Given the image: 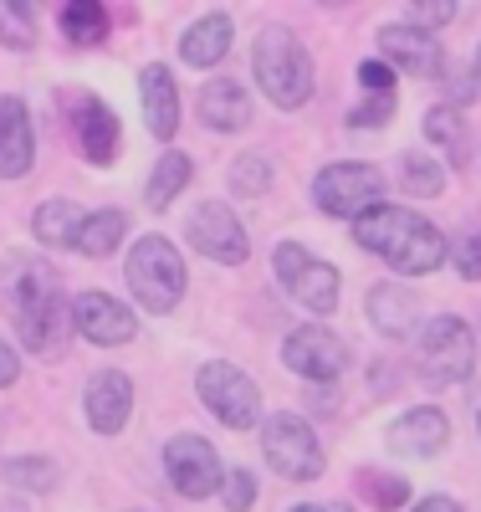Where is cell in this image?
<instances>
[{"label": "cell", "mask_w": 481, "mask_h": 512, "mask_svg": "<svg viewBox=\"0 0 481 512\" xmlns=\"http://www.w3.org/2000/svg\"><path fill=\"white\" fill-rule=\"evenodd\" d=\"M0 313L11 318V328H21V344L36 354H62L77 333L62 277L36 251H11L0 262Z\"/></svg>", "instance_id": "cell-1"}, {"label": "cell", "mask_w": 481, "mask_h": 512, "mask_svg": "<svg viewBox=\"0 0 481 512\" xmlns=\"http://www.w3.org/2000/svg\"><path fill=\"white\" fill-rule=\"evenodd\" d=\"M354 241L369 251V256H379V262H389L395 272H405V277H425V272H435L446 262V251H451V241L435 231L420 210H410V205H374L369 216H359L354 221Z\"/></svg>", "instance_id": "cell-2"}, {"label": "cell", "mask_w": 481, "mask_h": 512, "mask_svg": "<svg viewBox=\"0 0 481 512\" xmlns=\"http://www.w3.org/2000/svg\"><path fill=\"white\" fill-rule=\"evenodd\" d=\"M251 72L277 108H302L313 98V57L287 26H261L251 47Z\"/></svg>", "instance_id": "cell-3"}, {"label": "cell", "mask_w": 481, "mask_h": 512, "mask_svg": "<svg viewBox=\"0 0 481 512\" xmlns=\"http://www.w3.org/2000/svg\"><path fill=\"white\" fill-rule=\"evenodd\" d=\"M128 287H134V297L149 308V313H169L174 303L185 297V256L174 251V241L164 236H139L134 246H128Z\"/></svg>", "instance_id": "cell-4"}, {"label": "cell", "mask_w": 481, "mask_h": 512, "mask_svg": "<svg viewBox=\"0 0 481 512\" xmlns=\"http://www.w3.org/2000/svg\"><path fill=\"white\" fill-rule=\"evenodd\" d=\"M195 395L205 400V410L226 425V431H251L261 420V390L256 379L226 359H210L195 369Z\"/></svg>", "instance_id": "cell-5"}, {"label": "cell", "mask_w": 481, "mask_h": 512, "mask_svg": "<svg viewBox=\"0 0 481 512\" xmlns=\"http://www.w3.org/2000/svg\"><path fill=\"white\" fill-rule=\"evenodd\" d=\"M272 272H277V282H282L308 313H323V318H328V313L338 308V292H343L338 267L323 262V256H313L302 241H282V246L272 251Z\"/></svg>", "instance_id": "cell-6"}, {"label": "cell", "mask_w": 481, "mask_h": 512, "mask_svg": "<svg viewBox=\"0 0 481 512\" xmlns=\"http://www.w3.org/2000/svg\"><path fill=\"white\" fill-rule=\"evenodd\" d=\"M261 451H267L272 472L287 482H313L323 472V446L313 436V425L292 410H277L261 420Z\"/></svg>", "instance_id": "cell-7"}, {"label": "cell", "mask_w": 481, "mask_h": 512, "mask_svg": "<svg viewBox=\"0 0 481 512\" xmlns=\"http://www.w3.org/2000/svg\"><path fill=\"white\" fill-rule=\"evenodd\" d=\"M415 338H420V374L430 384H466L471 379V369H476V338H471L466 318L441 313V318H430Z\"/></svg>", "instance_id": "cell-8"}, {"label": "cell", "mask_w": 481, "mask_h": 512, "mask_svg": "<svg viewBox=\"0 0 481 512\" xmlns=\"http://www.w3.org/2000/svg\"><path fill=\"white\" fill-rule=\"evenodd\" d=\"M313 200H318L323 216L359 221L384 200V175L374 164H354V159L328 164V169H318V180H313Z\"/></svg>", "instance_id": "cell-9"}, {"label": "cell", "mask_w": 481, "mask_h": 512, "mask_svg": "<svg viewBox=\"0 0 481 512\" xmlns=\"http://www.w3.org/2000/svg\"><path fill=\"white\" fill-rule=\"evenodd\" d=\"M164 477H169V487L180 497L205 502V497L221 492L226 466H221V451H215L205 436L185 431V436H169V446H164Z\"/></svg>", "instance_id": "cell-10"}, {"label": "cell", "mask_w": 481, "mask_h": 512, "mask_svg": "<svg viewBox=\"0 0 481 512\" xmlns=\"http://www.w3.org/2000/svg\"><path fill=\"white\" fill-rule=\"evenodd\" d=\"M185 236L210 256V262H221V267H241L246 256H251V241H246L241 216H236L231 205H221V200H205L200 210H190Z\"/></svg>", "instance_id": "cell-11"}, {"label": "cell", "mask_w": 481, "mask_h": 512, "mask_svg": "<svg viewBox=\"0 0 481 512\" xmlns=\"http://www.w3.org/2000/svg\"><path fill=\"white\" fill-rule=\"evenodd\" d=\"M282 364H287L292 374H302V379L333 384V379L348 369V344H343L333 328L308 323V328H292V333L282 338Z\"/></svg>", "instance_id": "cell-12"}, {"label": "cell", "mask_w": 481, "mask_h": 512, "mask_svg": "<svg viewBox=\"0 0 481 512\" xmlns=\"http://www.w3.org/2000/svg\"><path fill=\"white\" fill-rule=\"evenodd\" d=\"M72 328L87 338V344H98V349H118V344H128V338L139 333L134 313H128L118 297H108V292L72 297Z\"/></svg>", "instance_id": "cell-13"}, {"label": "cell", "mask_w": 481, "mask_h": 512, "mask_svg": "<svg viewBox=\"0 0 481 512\" xmlns=\"http://www.w3.org/2000/svg\"><path fill=\"white\" fill-rule=\"evenodd\" d=\"M82 410H87V425H93L98 436H118L128 425V415H134V379L123 369H98L87 379Z\"/></svg>", "instance_id": "cell-14"}, {"label": "cell", "mask_w": 481, "mask_h": 512, "mask_svg": "<svg viewBox=\"0 0 481 512\" xmlns=\"http://www.w3.org/2000/svg\"><path fill=\"white\" fill-rule=\"evenodd\" d=\"M379 52H384L389 67H405L410 77H441V72L451 67L446 52H441V41L425 36V31H415V26H405V21L379 26Z\"/></svg>", "instance_id": "cell-15"}, {"label": "cell", "mask_w": 481, "mask_h": 512, "mask_svg": "<svg viewBox=\"0 0 481 512\" xmlns=\"http://www.w3.org/2000/svg\"><path fill=\"white\" fill-rule=\"evenodd\" d=\"M72 123H77V149L87 154V164H108L118 154V113L93 98V93H77L72 98Z\"/></svg>", "instance_id": "cell-16"}, {"label": "cell", "mask_w": 481, "mask_h": 512, "mask_svg": "<svg viewBox=\"0 0 481 512\" xmlns=\"http://www.w3.org/2000/svg\"><path fill=\"white\" fill-rule=\"evenodd\" d=\"M364 308H369V323L384 338H415L420 333V297L400 282H374Z\"/></svg>", "instance_id": "cell-17"}, {"label": "cell", "mask_w": 481, "mask_h": 512, "mask_svg": "<svg viewBox=\"0 0 481 512\" xmlns=\"http://www.w3.org/2000/svg\"><path fill=\"white\" fill-rule=\"evenodd\" d=\"M384 441L395 451H410V456H435V451H446V441H451V420H446V410L420 405V410H405L400 420H389Z\"/></svg>", "instance_id": "cell-18"}, {"label": "cell", "mask_w": 481, "mask_h": 512, "mask_svg": "<svg viewBox=\"0 0 481 512\" xmlns=\"http://www.w3.org/2000/svg\"><path fill=\"white\" fill-rule=\"evenodd\" d=\"M36 159V128L21 98H0V180H21Z\"/></svg>", "instance_id": "cell-19"}, {"label": "cell", "mask_w": 481, "mask_h": 512, "mask_svg": "<svg viewBox=\"0 0 481 512\" xmlns=\"http://www.w3.org/2000/svg\"><path fill=\"white\" fill-rule=\"evenodd\" d=\"M139 103H144V123L154 139H174L180 128V93H174V72L164 62H149L139 72Z\"/></svg>", "instance_id": "cell-20"}, {"label": "cell", "mask_w": 481, "mask_h": 512, "mask_svg": "<svg viewBox=\"0 0 481 512\" xmlns=\"http://www.w3.org/2000/svg\"><path fill=\"white\" fill-rule=\"evenodd\" d=\"M200 118L215 128V134H236L241 123H251V93L236 77H215L200 88Z\"/></svg>", "instance_id": "cell-21"}, {"label": "cell", "mask_w": 481, "mask_h": 512, "mask_svg": "<svg viewBox=\"0 0 481 512\" xmlns=\"http://www.w3.org/2000/svg\"><path fill=\"white\" fill-rule=\"evenodd\" d=\"M231 36H236L231 16H226V11H210V16H200V21L185 31L180 57H185L190 67H215V62L231 52Z\"/></svg>", "instance_id": "cell-22"}, {"label": "cell", "mask_w": 481, "mask_h": 512, "mask_svg": "<svg viewBox=\"0 0 481 512\" xmlns=\"http://www.w3.org/2000/svg\"><path fill=\"white\" fill-rule=\"evenodd\" d=\"M190 175H195L190 154H180V149L159 154L154 175H149V185H144V200H149V210H164V205H174V195H180V190L190 185Z\"/></svg>", "instance_id": "cell-23"}, {"label": "cell", "mask_w": 481, "mask_h": 512, "mask_svg": "<svg viewBox=\"0 0 481 512\" xmlns=\"http://www.w3.org/2000/svg\"><path fill=\"white\" fill-rule=\"evenodd\" d=\"M31 231H36V241H41V246H77L82 210H77L72 200H47V205H36Z\"/></svg>", "instance_id": "cell-24"}, {"label": "cell", "mask_w": 481, "mask_h": 512, "mask_svg": "<svg viewBox=\"0 0 481 512\" xmlns=\"http://www.w3.org/2000/svg\"><path fill=\"white\" fill-rule=\"evenodd\" d=\"M128 231V216L123 210H93V216H82V231H77V251L82 256H113L118 241Z\"/></svg>", "instance_id": "cell-25"}, {"label": "cell", "mask_w": 481, "mask_h": 512, "mask_svg": "<svg viewBox=\"0 0 481 512\" xmlns=\"http://www.w3.org/2000/svg\"><path fill=\"white\" fill-rule=\"evenodd\" d=\"M62 31H67V41H77V47H98V41L108 36V11L98 6V0H72V6H62Z\"/></svg>", "instance_id": "cell-26"}, {"label": "cell", "mask_w": 481, "mask_h": 512, "mask_svg": "<svg viewBox=\"0 0 481 512\" xmlns=\"http://www.w3.org/2000/svg\"><path fill=\"white\" fill-rule=\"evenodd\" d=\"M0 477H6L16 492H52L62 482L57 461H47V456H11L6 466H0Z\"/></svg>", "instance_id": "cell-27"}, {"label": "cell", "mask_w": 481, "mask_h": 512, "mask_svg": "<svg viewBox=\"0 0 481 512\" xmlns=\"http://www.w3.org/2000/svg\"><path fill=\"white\" fill-rule=\"evenodd\" d=\"M425 139H430L435 149H446L451 164L466 159V123H461L456 108H441V103H435V108L425 113Z\"/></svg>", "instance_id": "cell-28"}, {"label": "cell", "mask_w": 481, "mask_h": 512, "mask_svg": "<svg viewBox=\"0 0 481 512\" xmlns=\"http://www.w3.org/2000/svg\"><path fill=\"white\" fill-rule=\"evenodd\" d=\"M400 185H405V195H441L446 190V164H435L430 154H420V149H410V154H400Z\"/></svg>", "instance_id": "cell-29"}, {"label": "cell", "mask_w": 481, "mask_h": 512, "mask_svg": "<svg viewBox=\"0 0 481 512\" xmlns=\"http://www.w3.org/2000/svg\"><path fill=\"white\" fill-rule=\"evenodd\" d=\"M0 41H6L11 52L36 47V6L31 0H0Z\"/></svg>", "instance_id": "cell-30"}, {"label": "cell", "mask_w": 481, "mask_h": 512, "mask_svg": "<svg viewBox=\"0 0 481 512\" xmlns=\"http://www.w3.org/2000/svg\"><path fill=\"white\" fill-rule=\"evenodd\" d=\"M231 190L241 200H256V195H267L272 190V159L267 154H241L231 164Z\"/></svg>", "instance_id": "cell-31"}, {"label": "cell", "mask_w": 481, "mask_h": 512, "mask_svg": "<svg viewBox=\"0 0 481 512\" xmlns=\"http://www.w3.org/2000/svg\"><path fill=\"white\" fill-rule=\"evenodd\" d=\"M359 487H364V497H369L374 507H384V512L405 507V497H410V482H405V477H384V472H359Z\"/></svg>", "instance_id": "cell-32"}, {"label": "cell", "mask_w": 481, "mask_h": 512, "mask_svg": "<svg viewBox=\"0 0 481 512\" xmlns=\"http://www.w3.org/2000/svg\"><path fill=\"white\" fill-rule=\"evenodd\" d=\"M451 262H456V272L466 277V282H481V226H466L456 241H451Z\"/></svg>", "instance_id": "cell-33"}, {"label": "cell", "mask_w": 481, "mask_h": 512, "mask_svg": "<svg viewBox=\"0 0 481 512\" xmlns=\"http://www.w3.org/2000/svg\"><path fill=\"white\" fill-rule=\"evenodd\" d=\"M451 21H456L451 0H420V6H405V26H415V31H425V36H435V31L451 26Z\"/></svg>", "instance_id": "cell-34"}, {"label": "cell", "mask_w": 481, "mask_h": 512, "mask_svg": "<svg viewBox=\"0 0 481 512\" xmlns=\"http://www.w3.org/2000/svg\"><path fill=\"white\" fill-rule=\"evenodd\" d=\"M221 487H226V507H231V512H246V507L256 502V477L246 472V466L226 472V482H221Z\"/></svg>", "instance_id": "cell-35"}, {"label": "cell", "mask_w": 481, "mask_h": 512, "mask_svg": "<svg viewBox=\"0 0 481 512\" xmlns=\"http://www.w3.org/2000/svg\"><path fill=\"white\" fill-rule=\"evenodd\" d=\"M395 93H379V98H364L359 108H354V128H379V123H389L395 118Z\"/></svg>", "instance_id": "cell-36"}, {"label": "cell", "mask_w": 481, "mask_h": 512, "mask_svg": "<svg viewBox=\"0 0 481 512\" xmlns=\"http://www.w3.org/2000/svg\"><path fill=\"white\" fill-rule=\"evenodd\" d=\"M359 88H364L369 98L395 93V67H389L384 57H379V62H359Z\"/></svg>", "instance_id": "cell-37"}, {"label": "cell", "mask_w": 481, "mask_h": 512, "mask_svg": "<svg viewBox=\"0 0 481 512\" xmlns=\"http://www.w3.org/2000/svg\"><path fill=\"white\" fill-rule=\"evenodd\" d=\"M16 374H21V359H16V349L6 344V338H0V390L16 384Z\"/></svg>", "instance_id": "cell-38"}, {"label": "cell", "mask_w": 481, "mask_h": 512, "mask_svg": "<svg viewBox=\"0 0 481 512\" xmlns=\"http://www.w3.org/2000/svg\"><path fill=\"white\" fill-rule=\"evenodd\" d=\"M415 512H461V502L456 497H425V502H415Z\"/></svg>", "instance_id": "cell-39"}, {"label": "cell", "mask_w": 481, "mask_h": 512, "mask_svg": "<svg viewBox=\"0 0 481 512\" xmlns=\"http://www.w3.org/2000/svg\"><path fill=\"white\" fill-rule=\"evenodd\" d=\"M292 512H328V507H318V502H297Z\"/></svg>", "instance_id": "cell-40"}, {"label": "cell", "mask_w": 481, "mask_h": 512, "mask_svg": "<svg viewBox=\"0 0 481 512\" xmlns=\"http://www.w3.org/2000/svg\"><path fill=\"white\" fill-rule=\"evenodd\" d=\"M471 77L481 82V47H476V57H471Z\"/></svg>", "instance_id": "cell-41"}, {"label": "cell", "mask_w": 481, "mask_h": 512, "mask_svg": "<svg viewBox=\"0 0 481 512\" xmlns=\"http://www.w3.org/2000/svg\"><path fill=\"white\" fill-rule=\"evenodd\" d=\"M0 512H26V507H21V502H11V507H0Z\"/></svg>", "instance_id": "cell-42"}, {"label": "cell", "mask_w": 481, "mask_h": 512, "mask_svg": "<svg viewBox=\"0 0 481 512\" xmlns=\"http://www.w3.org/2000/svg\"><path fill=\"white\" fill-rule=\"evenodd\" d=\"M476 431H481V410H476Z\"/></svg>", "instance_id": "cell-43"}]
</instances>
